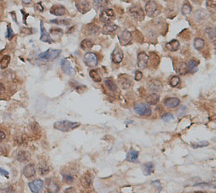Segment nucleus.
<instances>
[{"mask_svg": "<svg viewBox=\"0 0 216 193\" xmlns=\"http://www.w3.org/2000/svg\"><path fill=\"white\" fill-rule=\"evenodd\" d=\"M81 126V123H76V122H71L68 120H63V121H59L56 122L53 125L55 129L59 130L62 132H68L71 131L73 129L78 128Z\"/></svg>", "mask_w": 216, "mask_h": 193, "instance_id": "f257e3e1", "label": "nucleus"}, {"mask_svg": "<svg viewBox=\"0 0 216 193\" xmlns=\"http://www.w3.org/2000/svg\"><path fill=\"white\" fill-rule=\"evenodd\" d=\"M60 54H61L60 49H49L48 50H46L45 52L39 54L38 60L43 61V62H52V61H54L56 58L59 57Z\"/></svg>", "mask_w": 216, "mask_h": 193, "instance_id": "f03ea898", "label": "nucleus"}, {"mask_svg": "<svg viewBox=\"0 0 216 193\" xmlns=\"http://www.w3.org/2000/svg\"><path fill=\"white\" fill-rule=\"evenodd\" d=\"M133 110L135 113L139 116H142V117H149L151 115V112H152L150 105L147 103H143V102L136 104L133 107Z\"/></svg>", "mask_w": 216, "mask_h": 193, "instance_id": "7ed1b4c3", "label": "nucleus"}, {"mask_svg": "<svg viewBox=\"0 0 216 193\" xmlns=\"http://www.w3.org/2000/svg\"><path fill=\"white\" fill-rule=\"evenodd\" d=\"M84 62L85 64L91 68H94L98 64V57L97 54L93 52L86 53L84 56Z\"/></svg>", "mask_w": 216, "mask_h": 193, "instance_id": "20e7f679", "label": "nucleus"}, {"mask_svg": "<svg viewBox=\"0 0 216 193\" xmlns=\"http://www.w3.org/2000/svg\"><path fill=\"white\" fill-rule=\"evenodd\" d=\"M119 85L123 89H128L133 85V78L127 74H120L118 77Z\"/></svg>", "mask_w": 216, "mask_h": 193, "instance_id": "39448f33", "label": "nucleus"}, {"mask_svg": "<svg viewBox=\"0 0 216 193\" xmlns=\"http://www.w3.org/2000/svg\"><path fill=\"white\" fill-rule=\"evenodd\" d=\"M129 14L133 19L137 20L138 21H144L145 15L143 9L139 6H133L129 9Z\"/></svg>", "mask_w": 216, "mask_h": 193, "instance_id": "423d86ee", "label": "nucleus"}, {"mask_svg": "<svg viewBox=\"0 0 216 193\" xmlns=\"http://www.w3.org/2000/svg\"><path fill=\"white\" fill-rule=\"evenodd\" d=\"M147 88H148V90L150 92V93H160L162 90V83L156 80V79H151L147 83Z\"/></svg>", "mask_w": 216, "mask_h": 193, "instance_id": "0eeeda50", "label": "nucleus"}, {"mask_svg": "<svg viewBox=\"0 0 216 193\" xmlns=\"http://www.w3.org/2000/svg\"><path fill=\"white\" fill-rule=\"evenodd\" d=\"M144 9H145V13L150 17H154L156 15L157 9H158V4L153 0H150L146 3Z\"/></svg>", "mask_w": 216, "mask_h": 193, "instance_id": "6e6552de", "label": "nucleus"}, {"mask_svg": "<svg viewBox=\"0 0 216 193\" xmlns=\"http://www.w3.org/2000/svg\"><path fill=\"white\" fill-rule=\"evenodd\" d=\"M118 38H119L120 44L123 45V46H126V45L129 44L132 42L133 35H132V33L129 31L124 30L118 35Z\"/></svg>", "mask_w": 216, "mask_h": 193, "instance_id": "1a4fd4ad", "label": "nucleus"}, {"mask_svg": "<svg viewBox=\"0 0 216 193\" xmlns=\"http://www.w3.org/2000/svg\"><path fill=\"white\" fill-rule=\"evenodd\" d=\"M115 17V12L111 9H105L100 14V21L103 23H108Z\"/></svg>", "mask_w": 216, "mask_h": 193, "instance_id": "9d476101", "label": "nucleus"}, {"mask_svg": "<svg viewBox=\"0 0 216 193\" xmlns=\"http://www.w3.org/2000/svg\"><path fill=\"white\" fill-rule=\"evenodd\" d=\"M123 57H124V54L123 51L121 50V49L116 45V47L115 48V49L113 50V52L111 54V60L112 62L115 64H119L122 62L123 60Z\"/></svg>", "mask_w": 216, "mask_h": 193, "instance_id": "9b49d317", "label": "nucleus"}, {"mask_svg": "<svg viewBox=\"0 0 216 193\" xmlns=\"http://www.w3.org/2000/svg\"><path fill=\"white\" fill-rule=\"evenodd\" d=\"M61 67H62V70L63 71V72L65 74L68 75V76H73L75 74V70L73 68V66H71V63L68 59L62 60Z\"/></svg>", "mask_w": 216, "mask_h": 193, "instance_id": "f8f14e48", "label": "nucleus"}, {"mask_svg": "<svg viewBox=\"0 0 216 193\" xmlns=\"http://www.w3.org/2000/svg\"><path fill=\"white\" fill-rule=\"evenodd\" d=\"M28 186L31 190V192L34 193H39L43 191L44 187V181L41 180H34V181L30 182L28 184Z\"/></svg>", "mask_w": 216, "mask_h": 193, "instance_id": "ddd939ff", "label": "nucleus"}, {"mask_svg": "<svg viewBox=\"0 0 216 193\" xmlns=\"http://www.w3.org/2000/svg\"><path fill=\"white\" fill-rule=\"evenodd\" d=\"M75 5L81 14H86L90 10V4L87 0H76Z\"/></svg>", "mask_w": 216, "mask_h": 193, "instance_id": "4468645a", "label": "nucleus"}, {"mask_svg": "<svg viewBox=\"0 0 216 193\" xmlns=\"http://www.w3.org/2000/svg\"><path fill=\"white\" fill-rule=\"evenodd\" d=\"M148 61H149V56L146 53L141 52L138 54V66L141 70H144L146 68L148 65Z\"/></svg>", "mask_w": 216, "mask_h": 193, "instance_id": "2eb2a0df", "label": "nucleus"}, {"mask_svg": "<svg viewBox=\"0 0 216 193\" xmlns=\"http://www.w3.org/2000/svg\"><path fill=\"white\" fill-rule=\"evenodd\" d=\"M40 31H41V36H40V41L44 42V43H49V44H52L54 43V40L51 37L50 34L48 33V32L45 30L44 24L42 21H40Z\"/></svg>", "mask_w": 216, "mask_h": 193, "instance_id": "dca6fc26", "label": "nucleus"}, {"mask_svg": "<svg viewBox=\"0 0 216 193\" xmlns=\"http://www.w3.org/2000/svg\"><path fill=\"white\" fill-rule=\"evenodd\" d=\"M23 175L26 178H32L36 174V168L34 163H29L27 164V166H25V168H23V171H22Z\"/></svg>", "mask_w": 216, "mask_h": 193, "instance_id": "f3484780", "label": "nucleus"}, {"mask_svg": "<svg viewBox=\"0 0 216 193\" xmlns=\"http://www.w3.org/2000/svg\"><path fill=\"white\" fill-rule=\"evenodd\" d=\"M99 31V26L94 23H90L88 25L85 26V30H84V33L87 36L90 35H94L96 34Z\"/></svg>", "mask_w": 216, "mask_h": 193, "instance_id": "a211bd4d", "label": "nucleus"}, {"mask_svg": "<svg viewBox=\"0 0 216 193\" xmlns=\"http://www.w3.org/2000/svg\"><path fill=\"white\" fill-rule=\"evenodd\" d=\"M118 29V26L112 23V22H108V23H105L104 26L103 27V34H111L113 33H115Z\"/></svg>", "mask_w": 216, "mask_h": 193, "instance_id": "6ab92c4d", "label": "nucleus"}, {"mask_svg": "<svg viewBox=\"0 0 216 193\" xmlns=\"http://www.w3.org/2000/svg\"><path fill=\"white\" fill-rule=\"evenodd\" d=\"M50 12L51 15H54L56 16H63L67 14V9L61 5H56L51 9Z\"/></svg>", "mask_w": 216, "mask_h": 193, "instance_id": "aec40b11", "label": "nucleus"}, {"mask_svg": "<svg viewBox=\"0 0 216 193\" xmlns=\"http://www.w3.org/2000/svg\"><path fill=\"white\" fill-rule=\"evenodd\" d=\"M175 71L178 74L180 75H185L188 72V68H187V64L183 62H178L175 65Z\"/></svg>", "mask_w": 216, "mask_h": 193, "instance_id": "412c9836", "label": "nucleus"}, {"mask_svg": "<svg viewBox=\"0 0 216 193\" xmlns=\"http://www.w3.org/2000/svg\"><path fill=\"white\" fill-rule=\"evenodd\" d=\"M180 100L179 98L171 97V98L167 99L164 101V105H165V106L168 107V108H175V107H178V105H180Z\"/></svg>", "mask_w": 216, "mask_h": 193, "instance_id": "4be33fe9", "label": "nucleus"}, {"mask_svg": "<svg viewBox=\"0 0 216 193\" xmlns=\"http://www.w3.org/2000/svg\"><path fill=\"white\" fill-rule=\"evenodd\" d=\"M146 102L150 105H155L157 104V102L160 100V95L156 93H151L146 97Z\"/></svg>", "mask_w": 216, "mask_h": 193, "instance_id": "5701e85b", "label": "nucleus"}, {"mask_svg": "<svg viewBox=\"0 0 216 193\" xmlns=\"http://www.w3.org/2000/svg\"><path fill=\"white\" fill-rule=\"evenodd\" d=\"M16 158H17V160H18L19 162L25 163V162H27L31 158V155H30V153L28 151H20L18 153H17Z\"/></svg>", "mask_w": 216, "mask_h": 193, "instance_id": "b1692460", "label": "nucleus"}, {"mask_svg": "<svg viewBox=\"0 0 216 193\" xmlns=\"http://www.w3.org/2000/svg\"><path fill=\"white\" fill-rule=\"evenodd\" d=\"M179 47H180V42L176 39H173L171 42H168L166 44L167 49H168L169 51H172V52L177 51L179 49Z\"/></svg>", "mask_w": 216, "mask_h": 193, "instance_id": "393cba45", "label": "nucleus"}, {"mask_svg": "<svg viewBox=\"0 0 216 193\" xmlns=\"http://www.w3.org/2000/svg\"><path fill=\"white\" fill-rule=\"evenodd\" d=\"M38 170L40 175H46L50 172V168L45 162H40L38 165Z\"/></svg>", "mask_w": 216, "mask_h": 193, "instance_id": "a878e982", "label": "nucleus"}, {"mask_svg": "<svg viewBox=\"0 0 216 193\" xmlns=\"http://www.w3.org/2000/svg\"><path fill=\"white\" fill-rule=\"evenodd\" d=\"M205 33L210 41H215L216 37L215 28L214 26H207L205 29Z\"/></svg>", "mask_w": 216, "mask_h": 193, "instance_id": "bb28decb", "label": "nucleus"}, {"mask_svg": "<svg viewBox=\"0 0 216 193\" xmlns=\"http://www.w3.org/2000/svg\"><path fill=\"white\" fill-rule=\"evenodd\" d=\"M199 65V62L196 61V60H190L188 64H187V68H188V71L190 73H195L197 71V66Z\"/></svg>", "mask_w": 216, "mask_h": 193, "instance_id": "cd10ccee", "label": "nucleus"}, {"mask_svg": "<svg viewBox=\"0 0 216 193\" xmlns=\"http://www.w3.org/2000/svg\"><path fill=\"white\" fill-rule=\"evenodd\" d=\"M207 16V14L203 11V10H197L195 15H194V19L197 22H202L203 21Z\"/></svg>", "mask_w": 216, "mask_h": 193, "instance_id": "c85d7f7f", "label": "nucleus"}, {"mask_svg": "<svg viewBox=\"0 0 216 193\" xmlns=\"http://www.w3.org/2000/svg\"><path fill=\"white\" fill-rule=\"evenodd\" d=\"M138 152L137 151L131 150L126 155V160L128 162L135 163V162H138Z\"/></svg>", "mask_w": 216, "mask_h": 193, "instance_id": "c756f323", "label": "nucleus"}, {"mask_svg": "<svg viewBox=\"0 0 216 193\" xmlns=\"http://www.w3.org/2000/svg\"><path fill=\"white\" fill-rule=\"evenodd\" d=\"M104 83L106 85V87L108 88L109 91H112V92H115L116 91L117 89V85L116 83H115V81L111 78H106L104 80Z\"/></svg>", "mask_w": 216, "mask_h": 193, "instance_id": "7c9ffc66", "label": "nucleus"}, {"mask_svg": "<svg viewBox=\"0 0 216 193\" xmlns=\"http://www.w3.org/2000/svg\"><path fill=\"white\" fill-rule=\"evenodd\" d=\"M81 47L83 50L88 51V50H90L93 47V43H92V41L90 40V39L86 38V39L82 40V42H81Z\"/></svg>", "mask_w": 216, "mask_h": 193, "instance_id": "2f4dec72", "label": "nucleus"}, {"mask_svg": "<svg viewBox=\"0 0 216 193\" xmlns=\"http://www.w3.org/2000/svg\"><path fill=\"white\" fill-rule=\"evenodd\" d=\"M143 170L144 175H150L155 170V166L152 163H147L144 165Z\"/></svg>", "mask_w": 216, "mask_h": 193, "instance_id": "473e14b6", "label": "nucleus"}, {"mask_svg": "<svg viewBox=\"0 0 216 193\" xmlns=\"http://www.w3.org/2000/svg\"><path fill=\"white\" fill-rule=\"evenodd\" d=\"M81 181H82V185L85 187H89L91 185V183H92V176H91V174L87 173V174H86L85 175L83 176Z\"/></svg>", "mask_w": 216, "mask_h": 193, "instance_id": "72a5a7b5", "label": "nucleus"}, {"mask_svg": "<svg viewBox=\"0 0 216 193\" xmlns=\"http://www.w3.org/2000/svg\"><path fill=\"white\" fill-rule=\"evenodd\" d=\"M10 62V56L9 55H4L0 60V67L1 69H6Z\"/></svg>", "mask_w": 216, "mask_h": 193, "instance_id": "f704fd0d", "label": "nucleus"}, {"mask_svg": "<svg viewBox=\"0 0 216 193\" xmlns=\"http://www.w3.org/2000/svg\"><path fill=\"white\" fill-rule=\"evenodd\" d=\"M47 181L49 183V184H47V190L50 192H57L58 190H59V186L56 183L52 182V180H49Z\"/></svg>", "mask_w": 216, "mask_h": 193, "instance_id": "c9c22d12", "label": "nucleus"}, {"mask_svg": "<svg viewBox=\"0 0 216 193\" xmlns=\"http://www.w3.org/2000/svg\"><path fill=\"white\" fill-rule=\"evenodd\" d=\"M205 46V41L202 39V38H200V37H197L194 41V47L197 50H201L204 48Z\"/></svg>", "mask_w": 216, "mask_h": 193, "instance_id": "e433bc0d", "label": "nucleus"}, {"mask_svg": "<svg viewBox=\"0 0 216 193\" xmlns=\"http://www.w3.org/2000/svg\"><path fill=\"white\" fill-rule=\"evenodd\" d=\"M89 75H90V77L94 82L99 83V82L102 81V78H101V76L99 75L98 71L97 70H95V69L91 70L90 72H89Z\"/></svg>", "mask_w": 216, "mask_h": 193, "instance_id": "4c0bfd02", "label": "nucleus"}, {"mask_svg": "<svg viewBox=\"0 0 216 193\" xmlns=\"http://www.w3.org/2000/svg\"><path fill=\"white\" fill-rule=\"evenodd\" d=\"M149 59H150V66H154V67H155L156 66H158V64H159V57H158L157 54H151L150 56L149 57Z\"/></svg>", "mask_w": 216, "mask_h": 193, "instance_id": "58836bf2", "label": "nucleus"}, {"mask_svg": "<svg viewBox=\"0 0 216 193\" xmlns=\"http://www.w3.org/2000/svg\"><path fill=\"white\" fill-rule=\"evenodd\" d=\"M191 6L188 3H185L183 4L182 6V9H181V13L183 16H187V15H190L191 13Z\"/></svg>", "mask_w": 216, "mask_h": 193, "instance_id": "ea45409f", "label": "nucleus"}, {"mask_svg": "<svg viewBox=\"0 0 216 193\" xmlns=\"http://www.w3.org/2000/svg\"><path fill=\"white\" fill-rule=\"evenodd\" d=\"M50 22L56 24V25H64V26H68L70 23L68 21V20H58V19H56V20H51Z\"/></svg>", "mask_w": 216, "mask_h": 193, "instance_id": "a19ab883", "label": "nucleus"}, {"mask_svg": "<svg viewBox=\"0 0 216 193\" xmlns=\"http://www.w3.org/2000/svg\"><path fill=\"white\" fill-rule=\"evenodd\" d=\"M180 78L178 77V76H173L171 79H170V81H169V83H170V85H171V87H177L178 85H179V83H180Z\"/></svg>", "mask_w": 216, "mask_h": 193, "instance_id": "79ce46f5", "label": "nucleus"}, {"mask_svg": "<svg viewBox=\"0 0 216 193\" xmlns=\"http://www.w3.org/2000/svg\"><path fill=\"white\" fill-rule=\"evenodd\" d=\"M209 145V143L207 141H202V142H199V143H192L191 144V146L195 149H197L198 147H204V146H207Z\"/></svg>", "mask_w": 216, "mask_h": 193, "instance_id": "37998d69", "label": "nucleus"}, {"mask_svg": "<svg viewBox=\"0 0 216 193\" xmlns=\"http://www.w3.org/2000/svg\"><path fill=\"white\" fill-rule=\"evenodd\" d=\"M162 120L164 121V122H166V123H169V122H171V121H173L174 120V117H173V116L170 113H166V114H164L162 116Z\"/></svg>", "mask_w": 216, "mask_h": 193, "instance_id": "c03bdc74", "label": "nucleus"}, {"mask_svg": "<svg viewBox=\"0 0 216 193\" xmlns=\"http://www.w3.org/2000/svg\"><path fill=\"white\" fill-rule=\"evenodd\" d=\"M14 36H15V33H14L13 30L11 29L10 25H8V26H7V33H6V37H7L9 40H11V39L14 37Z\"/></svg>", "mask_w": 216, "mask_h": 193, "instance_id": "a18cd8bd", "label": "nucleus"}, {"mask_svg": "<svg viewBox=\"0 0 216 193\" xmlns=\"http://www.w3.org/2000/svg\"><path fill=\"white\" fill-rule=\"evenodd\" d=\"M63 180L66 183H72L73 181V177L70 174H64L63 175Z\"/></svg>", "mask_w": 216, "mask_h": 193, "instance_id": "49530a36", "label": "nucleus"}, {"mask_svg": "<svg viewBox=\"0 0 216 193\" xmlns=\"http://www.w3.org/2000/svg\"><path fill=\"white\" fill-rule=\"evenodd\" d=\"M21 33L22 34H25V35H30V34H32L33 30L31 28H29V27H22L21 29Z\"/></svg>", "mask_w": 216, "mask_h": 193, "instance_id": "de8ad7c7", "label": "nucleus"}, {"mask_svg": "<svg viewBox=\"0 0 216 193\" xmlns=\"http://www.w3.org/2000/svg\"><path fill=\"white\" fill-rule=\"evenodd\" d=\"M51 33L52 34H56V35H63V31L60 28H55V29H51Z\"/></svg>", "mask_w": 216, "mask_h": 193, "instance_id": "09e8293b", "label": "nucleus"}, {"mask_svg": "<svg viewBox=\"0 0 216 193\" xmlns=\"http://www.w3.org/2000/svg\"><path fill=\"white\" fill-rule=\"evenodd\" d=\"M207 6L215 9L216 7V0H207Z\"/></svg>", "mask_w": 216, "mask_h": 193, "instance_id": "8fccbe9b", "label": "nucleus"}, {"mask_svg": "<svg viewBox=\"0 0 216 193\" xmlns=\"http://www.w3.org/2000/svg\"><path fill=\"white\" fill-rule=\"evenodd\" d=\"M143 78V73L140 71H137L135 72V80L136 81H140Z\"/></svg>", "mask_w": 216, "mask_h": 193, "instance_id": "3c124183", "label": "nucleus"}, {"mask_svg": "<svg viewBox=\"0 0 216 193\" xmlns=\"http://www.w3.org/2000/svg\"><path fill=\"white\" fill-rule=\"evenodd\" d=\"M0 174L2 175H4L5 178H9V173L6 171V170H4V168H0Z\"/></svg>", "mask_w": 216, "mask_h": 193, "instance_id": "603ef678", "label": "nucleus"}, {"mask_svg": "<svg viewBox=\"0 0 216 193\" xmlns=\"http://www.w3.org/2000/svg\"><path fill=\"white\" fill-rule=\"evenodd\" d=\"M1 192H14L15 191H14V188L12 186H9V187H7L5 189H3Z\"/></svg>", "mask_w": 216, "mask_h": 193, "instance_id": "864d4df0", "label": "nucleus"}, {"mask_svg": "<svg viewBox=\"0 0 216 193\" xmlns=\"http://www.w3.org/2000/svg\"><path fill=\"white\" fill-rule=\"evenodd\" d=\"M35 8H36L37 10H38L39 12H42V11L44 10V8H43V6H42V5H41L40 4H37L36 7H35Z\"/></svg>", "mask_w": 216, "mask_h": 193, "instance_id": "5fc2aeb1", "label": "nucleus"}, {"mask_svg": "<svg viewBox=\"0 0 216 193\" xmlns=\"http://www.w3.org/2000/svg\"><path fill=\"white\" fill-rule=\"evenodd\" d=\"M5 137H6V134L3 131H0V142L4 141L5 139Z\"/></svg>", "mask_w": 216, "mask_h": 193, "instance_id": "6e6d98bb", "label": "nucleus"}, {"mask_svg": "<svg viewBox=\"0 0 216 193\" xmlns=\"http://www.w3.org/2000/svg\"><path fill=\"white\" fill-rule=\"evenodd\" d=\"M4 91H5V87H4V85L2 83H0V95L4 94Z\"/></svg>", "mask_w": 216, "mask_h": 193, "instance_id": "4d7b16f0", "label": "nucleus"}, {"mask_svg": "<svg viewBox=\"0 0 216 193\" xmlns=\"http://www.w3.org/2000/svg\"><path fill=\"white\" fill-rule=\"evenodd\" d=\"M64 192H75V190L74 188H68V189H66Z\"/></svg>", "mask_w": 216, "mask_h": 193, "instance_id": "13d9d810", "label": "nucleus"}, {"mask_svg": "<svg viewBox=\"0 0 216 193\" xmlns=\"http://www.w3.org/2000/svg\"><path fill=\"white\" fill-rule=\"evenodd\" d=\"M22 3L27 5V4H30L32 3V0H22Z\"/></svg>", "mask_w": 216, "mask_h": 193, "instance_id": "bf43d9fd", "label": "nucleus"}, {"mask_svg": "<svg viewBox=\"0 0 216 193\" xmlns=\"http://www.w3.org/2000/svg\"><path fill=\"white\" fill-rule=\"evenodd\" d=\"M101 1H102V0H93V2H94V4H95V5H97V6L98 5L99 3H100Z\"/></svg>", "mask_w": 216, "mask_h": 193, "instance_id": "052dcab7", "label": "nucleus"}]
</instances>
